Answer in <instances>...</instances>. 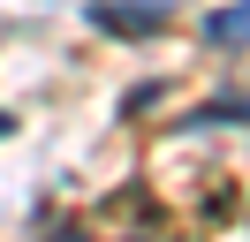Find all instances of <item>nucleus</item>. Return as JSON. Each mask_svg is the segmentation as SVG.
Listing matches in <instances>:
<instances>
[{
  "instance_id": "f257e3e1",
  "label": "nucleus",
  "mask_w": 250,
  "mask_h": 242,
  "mask_svg": "<svg viewBox=\"0 0 250 242\" xmlns=\"http://www.w3.org/2000/svg\"><path fill=\"white\" fill-rule=\"evenodd\" d=\"M83 15H91V30L137 45V38H159L174 23V0H83Z\"/></svg>"
},
{
  "instance_id": "f03ea898",
  "label": "nucleus",
  "mask_w": 250,
  "mask_h": 242,
  "mask_svg": "<svg viewBox=\"0 0 250 242\" xmlns=\"http://www.w3.org/2000/svg\"><path fill=\"white\" fill-rule=\"evenodd\" d=\"M205 45H212V53L250 45V0H228V8H212V15H205Z\"/></svg>"
},
{
  "instance_id": "7ed1b4c3",
  "label": "nucleus",
  "mask_w": 250,
  "mask_h": 242,
  "mask_svg": "<svg viewBox=\"0 0 250 242\" xmlns=\"http://www.w3.org/2000/svg\"><path fill=\"white\" fill-rule=\"evenodd\" d=\"M46 242H83V227H46Z\"/></svg>"
},
{
  "instance_id": "20e7f679",
  "label": "nucleus",
  "mask_w": 250,
  "mask_h": 242,
  "mask_svg": "<svg viewBox=\"0 0 250 242\" xmlns=\"http://www.w3.org/2000/svg\"><path fill=\"white\" fill-rule=\"evenodd\" d=\"M8 129H16V121H8V114H0V136H8Z\"/></svg>"
}]
</instances>
